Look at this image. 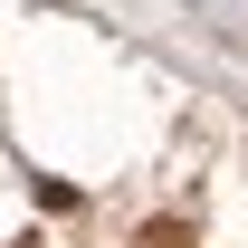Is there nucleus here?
Instances as JSON below:
<instances>
[{
  "label": "nucleus",
  "instance_id": "obj_1",
  "mask_svg": "<svg viewBox=\"0 0 248 248\" xmlns=\"http://www.w3.org/2000/svg\"><path fill=\"white\" fill-rule=\"evenodd\" d=\"M143 248H191V229H182V219H153V229H143Z\"/></svg>",
  "mask_w": 248,
  "mask_h": 248
}]
</instances>
